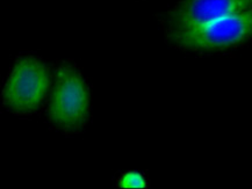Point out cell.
Wrapping results in <instances>:
<instances>
[{
  "mask_svg": "<svg viewBox=\"0 0 252 189\" xmlns=\"http://www.w3.org/2000/svg\"><path fill=\"white\" fill-rule=\"evenodd\" d=\"M252 9V0H183L170 13V30L195 27Z\"/></svg>",
  "mask_w": 252,
  "mask_h": 189,
  "instance_id": "obj_4",
  "label": "cell"
},
{
  "mask_svg": "<svg viewBox=\"0 0 252 189\" xmlns=\"http://www.w3.org/2000/svg\"><path fill=\"white\" fill-rule=\"evenodd\" d=\"M171 42L192 51H220L252 37V9L195 27L170 30Z\"/></svg>",
  "mask_w": 252,
  "mask_h": 189,
  "instance_id": "obj_1",
  "label": "cell"
},
{
  "mask_svg": "<svg viewBox=\"0 0 252 189\" xmlns=\"http://www.w3.org/2000/svg\"><path fill=\"white\" fill-rule=\"evenodd\" d=\"M90 114V92L78 70L63 64L56 70L49 102L51 122L64 130H78Z\"/></svg>",
  "mask_w": 252,
  "mask_h": 189,
  "instance_id": "obj_2",
  "label": "cell"
},
{
  "mask_svg": "<svg viewBox=\"0 0 252 189\" xmlns=\"http://www.w3.org/2000/svg\"><path fill=\"white\" fill-rule=\"evenodd\" d=\"M120 187L129 189H142L147 187V181L138 172H128L120 179Z\"/></svg>",
  "mask_w": 252,
  "mask_h": 189,
  "instance_id": "obj_5",
  "label": "cell"
},
{
  "mask_svg": "<svg viewBox=\"0 0 252 189\" xmlns=\"http://www.w3.org/2000/svg\"><path fill=\"white\" fill-rule=\"evenodd\" d=\"M49 71L34 57H24L13 67L2 93L5 105L17 113L36 110L49 88Z\"/></svg>",
  "mask_w": 252,
  "mask_h": 189,
  "instance_id": "obj_3",
  "label": "cell"
}]
</instances>
